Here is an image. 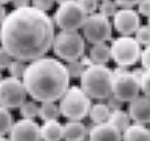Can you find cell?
<instances>
[{"instance_id": "obj_16", "label": "cell", "mask_w": 150, "mask_h": 141, "mask_svg": "<svg viewBox=\"0 0 150 141\" xmlns=\"http://www.w3.org/2000/svg\"><path fill=\"white\" fill-rule=\"evenodd\" d=\"M42 141L63 140V125L58 120L46 121L41 126Z\"/></svg>"}, {"instance_id": "obj_35", "label": "cell", "mask_w": 150, "mask_h": 141, "mask_svg": "<svg viewBox=\"0 0 150 141\" xmlns=\"http://www.w3.org/2000/svg\"><path fill=\"white\" fill-rule=\"evenodd\" d=\"M11 3L14 9H19L32 6V0H11Z\"/></svg>"}, {"instance_id": "obj_38", "label": "cell", "mask_w": 150, "mask_h": 141, "mask_svg": "<svg viewBox=\"0 0 150 141\" xmlns=\"http://www.w3.org/2000/svg\"><path fill=\"white\" fill-rule=\"evenodd\" d=\"M8 2H11V0H0V4H2V5L8 3Z\"/></svg>"}, {"instance_id": "obj_28", "label": "cell", "mask_w": 150, "mask_h": 141, "mask_svg": "<svg viewBox=\"0 0 150 141\" xmlns=\"http://www.w3.org/2000/svg\"><path fill=\"white\" fill-rule=\"evenodd\" d=\"M76 1L87 15L96 12L100 4L98 0H76Z\"/></svg>"}, {"instance_id": "obj_37", "label": "cell", "mask_w": 150, "mask_h": 141, "mask_svg": "<svg viewBox=\"0 0 150 141\" xmlns=\"http://www.w3.org/2000/svg\"><path fill=\"white\" fill-rule=\"evenodd\" d=\"M56 3L58 4H62V3H66V2H71V1H76V0H55Z\"/></svg>"}, {"instance_id": "obj_27", "label": "cell", "mask_w": 150, "mask_h": 141, "mask_svg": "<svg viewBox=\"0 0 150 141\" xmlns=\"http://www.w3.org/2000/svg\"><path fill=\"white\" fill-rule=\"evenodd\" d=\"M134 35V38L141 47H147L150 45V28L147 25H141Z\"/></svg>"}, {"instance_id": "obj_17", "label": "cell", "mask_w": 150, "mask_h": 141, "mask_svg": "<svg viewBox=\"0 0 150 141\" xmlns=\"http://www.w3.org/2000/svg\"><path fill=\"white\" fill-rule=\"evenodd\" d=\"M122 141H150V130L145 125L132 123L122 133Z\"/></svg>"}, {"instance_id": "obj_4", "label": "cell", "mask_w": 150, "mask_h": 141, "mask_svg": "<svg viewBox=\"0 0 150 141\" xmlns=\"http://www.w3.org/2000/svg\"><path fill=\"white\" fill-rule=\"evenodd\" d=\"M59 109L68 121H82L88 116L91 108V98L80 86H69L59 100Z\"/></svg>"}, {"instance_id": "obj_22", "label": "cell", "mask_w": 150, "mask_h": 141, "mask_svg": "<svg viewBox=\"0 0 150 141\" xmlns=\"http://www.w3.org/2000/svg\"><path fill=\"white\" fill-rule=\"evenodd\" d=\"M19 109V113L23 119H28V120H34L36 117H39L40 105H38L36 101H28L26 100Z\"/></svg>"}, {"instance_id": "obj_43", "label": "cell", "mask_w": 150, "mask_h": 141, "mask_svg": "<svg viewBox=\"0 0 150 141\" xmlns=\"http://www.w3.org/2000/svg\"><path fill=\"white\" fill-rule=\"evenodd\" d=\"M149 130H150V127H149Z\"/></svg>"}, {"instance_id": "obj_42", "label": "cell", "mask_w": 150, "mask_h": 141, "mask_svg": "<svg viewBox=\"0 0 150 141\" xmlns=\"http://www.w3.org/2000/svg\"><path fill=\"white\" fill-rule=\"evenodd\" d=\"M98 1H100H100H105V0H98Z\"/></svg>"}, {"instance_id": "obj_8", "label": "cell", "mask_w": 150, "mask_h": 141, "mask_svg": "<svg viewBox=\"0 0 150 141\" xmlns=\"http://www.w3.org/2000/svg\"><path fill=\"white\" fill-rule=\"evenodd\" d=\"M83 38L90 44L107 43L112 37V23L110 18L94 12L86 16L82 28Z\"/></svg>"}, {"instance_id": "obj_30", "label": "cell", "mask_w": 150, "mask_h": 141, "mask_svg": "<svg viewBox=\"0 0 150 141\" xmlns=\"http://www.w3.org/2000/svg\"><path fill=\"white\" fill-rule=\"evenodd\" d=\"M55 3H56L55 0H32L33 7L44 12H47L52 9Z\"/></svg>"}, {"instance_id": "obj_15", "label": "cell", "mask_w": 150, "mask_h": 141, "mask_svg": "<svg viewBox=\"0 0 150 141\" xmlns=\"http://www.w3.org/2000/svg\"><path fill=\"white\" fill-rule=\"evenodd\" d=\"M87 135V129L81 121H68L63 125L64 141H84Z\"/></svg>"}, {"instance_id": "obj_14", "label": "cell", "mask_w": 150, "mask_h": 141, "mask_svg": "<svg viewBox=\"0 0 150 141\" xmlns=\"http://www.w3.org/2000/svg\"><path fill=\"white\" fill-rule=\"evenodd\" d=\"M88 141H122V133L109 122L101 123L89 130Z\"/></svg>"}, {"instance_id": "obj_26", "label": "cell", "mask_w": 150, "mask_h": 141, "mask_svg": "<svg viewBox=\"0 0 150 141\" xmlns=\"http://www.w3.org/2000/svg\"><path fill=\"white\" fill-rule=\"evenodd\" d=\"M118 7L117 3L114 0H105V1H100L98 4V13H100L101 15L108 17H112L116 12L118 11Z\"/></svg>"}, {"instance_id": "obj_9", "label": "cell", "mask_w": 150, "mask_h": 141, "mask_svg": "<svg viewBox=\"0 0 150 141\" xmlns=\"http://www.w3.org/2000/svg\"><path fill=\"white\" fill-rule=\"evenodd\" d=\"M86 16L77 1H71L59 4L53 21L61 30H78L82 28Z\"/></svg>"}, {"instance_id": "obj_34", "label": "cell", "mask_w": 150, "mask_h": 141, "mask_svg": "<svg viewBox=\"0 0 150 141\" xmlns=\"http://www.w3.org/2000/svg\"><path fill=\"white\" fill-rule=\"evenodd\" d=\"M114 1L121 8H133L134 6L138 5L141 0H114Z\"/></svg>"}, {"instance_id": "obj_18", "label": "cell", "mask_w": 150, "mask_h": 141, "mask_svg": "<svg viewBox=\"0 0 150 141\" xmlns=\"http://www.w3.org/2000/svg\"><path fill=\"white\" fill-rule=\"evenodd\" d=\"M88 57L91 60L92 64L105 65L112 59L111 48L107 43L93 44L90 48Z\"/></svg>"}, {"instance_id": "obj_11", "label": "cell", "mask_w": 150, "mask_h": 141, "mask_svg": "<svg viewBox=\"0 0 150 141\" xmlns=\"http://www.w3.org/2000/svg\"><path fill=\"white\" fill-rule=\"evenodd\" d=\"M140 26V15L133 8H120L112 16V26L121 36H132Z\"/></svg>"}, {"instance_id": "obj_40", "label": "cell", "mask_w": 150, "mask_h": 141, "mask_svg": "<svg viewBox=\"0 0 150 141\" xmlns=\"http://www.w3.org/2000/svg\"><path fill=\"white\" fill-rule=\"evenodd\" d=\"M147 26H148L149 28H150V15H149L148 17H147Z\"/></svg>"}, {"instance_id": "obj_5", "label": "cell", "mask_w": 150, "mask_h": 141, "mask_svg": "<svg viewBox=\"0 0 150 141\" xmlns=\"http://www.w3.org/2000/svg\"><path fill=\"white\" fill-rule=\"evenodd\" d=\"M52 49L60 60L70 62L83 56L85 41L78 30H61L55 35Z\"/></svg>"}, {"instance_id": "obj_41", "label": "cell", "mask_w": 150, "mask_h": 141, "mask_svg": "<svg viewBox=\"0 0 150 141\" xmlns=\"http://www.w3.org/2000/svg\"><path fill=\"white\" fill-rule=\"evenodd\" d=\"M2 80V74H1V71H0V81Z\"/></svg>"}, {"instance_id": "obj_29", "label": "cell", "mask_w": 150, "mask_h": 141, "mask_svg": "<svg viewBox=\"0 0 150 141\" xmlns=\"http://www.w3.org/2000/svg\"><path fill=\"white\" fill-rule=\"evenodd\" d=\"M140 89L143 94L150 98V70H144L141 74L140 78Z\"/></svg>"}, {"instance_id": "obj_7", "label": "cell", "mask_w": 150, "mask_h": 141, "mask_svg": "<svg viewBox=\"0 0 150 141\" xmlns=\"http://www.w3.org/2000/svg\"><path fill=\"white\" fill-rule=\"evenodd\" d=\"M112 96L120 103H130L140 96V81L133 71L119 67L114 71Z\"/></svg>"}, {"instance_id": "obj_10", "label": "cell", "mask_w": 150, "mask_h": 141, "mask_svg": "<svg viewBox=\"0 0 150 141\" xmlns=\"http://www.w3.org/2000/svg\"><path fill=\"white\" fill-rule=\"evenodd\" d=\"M28 92L21 79L6 77L0 81V106L6 109H17L26 101Z\"/></svg>"}, {"instance_id": "obj_24", "label": "cell", "mask_w": 150, "mask_h": 141, "mask_svg": "<svg viewBox=\"0 0 150 141\" xmlns=\"http://www.w3.org/2000/svg\"><path fill=\"white\" fill-rule=\"evenodd\" d=\"M26 66H28V64H26V62H25V61L13 59L11 63H10V65L7 68L8 72H9V76L21 80L23 77V74L25 72Z\"/></svg>"}, {"instance_id": "obj_1", "label": "cell", "mask_w": 150, "mask_h": 141, "mask_svg": "<svg viewBox=\"0 0 150 141\" xmlns=\"http://www.w3.org/2000/svg\"><path fill=\"white\" fill-rule=\"evenodd\" d=\"M55 23L47 12L33 6L13 9L0 26V44L16 60L30 62L52 49Z\"/></svg>"}, {"instance_id": "obj_25", "label": "cell", "mask_w": 150, "mask_h": 141, "mask_svg": "<svg viewBox=\"0 0 150 141\" xmlns=\"http://www.w3.org/2000/svg\"><path fill=\"white\" fill-rule=\"evenodd\" d=\"M66 67H67V71L70 78H80L81 75L83 74V72H84L85 68H86L85 65L83 64L81 58L67 62Z\"/></svg>"}, {"instance_id": "obj_12", "label": "cell", "mask_w": 150, "mask_h": 141, "mask_svg": "<svg viewBox=\"0 0 150 141\" xmlns=\"http://www.w3.org/2000/svg\"><path fill=\"white\" fill-rule=\"evenodd\" d=\"M10 141H42L41 126L35 120L21 119L9 131Z\"/></svg>"}, {"instance_id": "obj_39", "label": "cell", "mask_w": 150, "mask_h": 141, "mask_svg": "<svg viewBox=\"0 0 150 141\" xmlns=\"http://www.w3.org/2000/svg\"><path fill=\"white\" fill-rule=\"evenodd\" d=\"M0 141H10L8 138H6L5 136H0Z\"/></svg>"}, {"instance_id": "obj_3", "label": "cell", "mask_w": 150, "mask_h": 141, "mask_svg": "<svg viewBox=\"0 0 150 141\" xmlns=\"http://www.w3.org/2000/svg\"><path fill=\"white\" fill-rule=\"evenodd\" d=\"M114 71L107 65L92 64L85 68L80 77V87L94 100H105L112 94Z\"/></svg>"}, {"instance_id": "obj_23", "label": "cell", "mask_w": 150, "mask_h": 141, "mask_svg": "<svg viewBox=\"0 0 150 141\" xmlns=\"http://www.w3.org/2000/svg\"><path fill=\"white\" fill-rule=\"evenodd\" d=\"M13 125V119L9 110L0 106V136L9 133Z\"/></svg>"}, {"instance_id": "obj_33", "label": "cell", "mask_w": 150, "mask_h": 141, "mask_svg": "<svg viewBox=\"0 0 150 141\" xmlns=\"http://www.w3.org/2000/svg\"><path fill=\"white\" fill-rule=\"evenodd\" d=\"M138 13L139 15H143L148 17L150 15V0H141L138 3Z\"/></svg>"}, {"instance_id": "obj_2", "label": "cell", "mask_w": 150, "mask_h": 141, "mask_svg": "<svg viewBox=\"0 0 150 141\" xmlns=\"http://www.w3.org/2000/svg\"><path fill=\"white\" fill-rule=\"evenodd\" d=\"M66 64L53 57L30 61L21 79L28 94L37 103L57 102L70 86Z\"/></svg>"}, {"instance_id": "obj_31", "label": "cell", "mask_w": 150, "mask_h": 141, "mask_svg": "<svg viewBox=\"0 0 150 141\" xmlns=\"http://www.w3.org/2000/svg\"><path fill=\"white\" fill-rule=\"evenodd\" d=\"M12 60L13 58L8 54V52L0 46V71L3 69H7Z\"/></svg>"}, {"instance_id": "obj_21", "label": "cell", "mask_w": 150, "mask_h": 141, "mask_svg": "<svg viewBox=\"0 0 150 141\" xmlns=\"http://www.w3.org/2000/svg\"><path fill=\"white\" fill-rule=\"evenodd\" d=\"M39 117L44 121H53L58 120L59 116L61 115L59 105L56 102H44L40 103Z\"/></svg>"}, {"instance_id": "obj_32", "label": "cell", "mask_w": 150, "mask_h": 141, "mask_svg": "<svg viewBox=\"0 0 150 141\" xmlns=\"http://www.w3.org/2000/svg\"><path fill=\"white\" fill-rule=\"evenodd\" d=\"M140 61L144 70H150V45L141 51Z\"/></svg>"}, {"instance_id": "obj_6", "label": "cell", "mask_w": 150, "mask_h": 141, "mask_svg": "<svg viewBox=\"0 0 150 141\" xmlns=\"http://www.w3.org/2000/svg\"><path fill=\"white\" fill-rule=\"evenodd\" d=\"M112 60L119 67H131L140 60L141 46L132 36H120L112 42L111 46Z\"/></svg>"}, {"instance_id": "obj_36", "label": "cell", "mask_w": 150, "mask_h": 141, "mask_svg": "<svg viewBox=\"0 0 150 141\" xmlns=\"http://www.w3.org/2000/svg\"><path fill=\"white\" fill-rule=\"evenodd\" d=\"M7 16V12H6V9L2 4H0V26L2 25V23L4 21V19Z\"/></svg>"}, {"instance_id": "obj_20", "label": "cell", "mask_w": 150, "mask_h": 141, "mask_svg": "<svg viewBox=\"0 0 150 141\" xmlns=\"http://www.w3.org/2000/svg\"><path fill=\"white\" fill-rule=\"evenodd\" d=\"M108 122L112 124L115 128H117L121 133L125 131L130 125L132 124L131 118L127 111H124L122 109H114L112 110L111 115H110Z\"/></svg>"}, {"instance_id": "obj_13", "label": "cell", "mask_w": 150, "mask_h": 141, "mask_svg": "<svg viewBox=\"0 0 150 141\" xmlns=\"http://www.w3.org/2000/svg\"><path fill=\"white\" fill-rule=\"evenodd\" d=\"M127 112L133 123L150 124V98L144 94L137 96L129 103Z\"/></svg>"}, {"instance_id": "obj_19", "label": "cell", "mask_w": 150, "mask_h": 141, "mask_svg": "<svg viewBox=\"0 0 150 141\" xmlns=\"http://www.w3.org/2000/svg\"><path fill=\"white\" fill-rule=\"evenodd\" d=\"M111 112L112 109L109 107L108 103H96L91 105L88 116H89L90 120L94 125L101 124V123H105L109 121Z\"/></svg>"}]
</instances>
